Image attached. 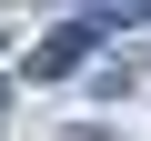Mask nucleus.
Returning a JSON list of instances; mask_svg holds the SVG:
<instances>
[{"mask_svg": "<svg viewBox=\"0 0 151 141\" xmlns=\"http://www.w3.org/2000/svg\"><path fill=\"white\" fill-rule=\"evenodd\" d=\"M121 20H131V10H101V20H60V30H50V50H40L30 70H81V60H91V50H101Z\"/></svg>", "mask_w": 151, "mask_h": 141, "instance_id": "obj_1", "label": "nucleus"}]
</instances>
